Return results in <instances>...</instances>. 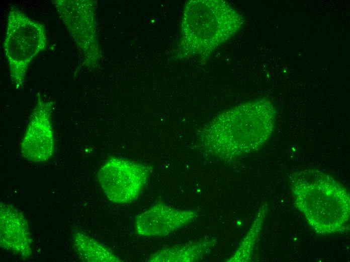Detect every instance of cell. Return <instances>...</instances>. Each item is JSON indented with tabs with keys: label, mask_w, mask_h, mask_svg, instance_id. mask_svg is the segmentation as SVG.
<instances>
[{
	"label": "cell",
	"mask_w": 350,
	"mask_h": 262,
	"mask_svg": "<svg viewBox=\"0 0 350 262\" xmlns=\"http://www.w3.org/2000/svg\"><path fill=\"white\" fill-rule=\"evenodd\" d=\"M267 211V205H263L259 210L248 233L242 239L235 253L228 261H247L250 258L262 229Z\"/></svg>",
	"instance_id": "12"
},
{
	"label": "cell",
	"mask_w": 350,
	"mask_h": 262,
	"mask_svg": "<svg viewBox=\"0 0 350 262\" xmlns=\"http://www.w3.org/2000/svg\"><path fill=\"white\" fill-rule=\"evenodd\" d=\"M72 242L79 258L84 261H122L109 248L80 231H75L73 233Z\"/></svg>",
	"instance_id": "11"
},
{
	"label": "cell",
	"mask_w": 350,
	"mask_h": 262,
	"mask_svg": "<svg viewBox=\"0 0 350 262\" xmlns=\"http://www.w3.org/2000/svg\"><path fill=\"white\" fill-rule=\"evenodd\" d=\"M152 171V167L147 164L112 157L101 167L97 178L110 201L125 204L138 198Z\"/></svg>",
	"instance_id": "6"
},
{
	"label": "cell",
	"mask_w": 350,
	"mask_h": 262,
	"mask_svg": "<svg viewBox=\"0 0 350 262\" xmlns=\"http://www.w3.org/2000/svg\"><path fill=\"white\" fill-rule=\"evenodd\" d=\"M0 245L23 258L32 254V239L27 221L14 206L0 204Z\"/></svg>",
	"instance_id": "9"
},
{
	"label": "cell",
	"mask_w": 350,
	"mask_h": 262,
	"mask_svg": "<svg viewBox=\"0 0 350 262\" xmlns=\"http://www.w3.org/2000/svg\"><path fill=\"white\" fill-rule=\"evenodd\" d=\"M55 102L45 100L38 92L36 105L22 138L21 153L27 160L41 163L48 160L54 149L52 115Z\"/></svg>",
	"instance_id": "7"
},
{
	"label": "cell",
	"mask_w": 350,
	"mask_h": 262,
	"mask_svg": "<svg viewBox=\"0 0 350 262\" xmlns=\"http://www.w3.org/2000/svg\"><path fill=\"white\" fill-rule=\"evenodd\" d=\"M197 213L191 210L173 208L158 202L136 217V233L144 237H162L193 222Z\"/></svg>",
	"instance_id": "8"
},
{
	"label": "cell",
	"mask_w": 350,
	"mask_h": 262,
	"mask_svg": "<svg viewBox=\"0 0 350 262\" xmlns=\"http://www.w3.org/2000/svg\"><path fill=\"white\" fill-rule=\"evenodd\" d=\"M276 111L266 99L238 105L221 114L205 128V146L223 157H236L258 150L275 125Z\"/></svg>",
	"instance_id": "2"
},
{
	"label": "cell",
	"mask_w": 350,
	"mask_h": 262,
	"mask_svg": "<svg viewBox=\"0 0 350 262\" xmlns=\"http://www.w3.org/2000/svg\"><path fill=\"white\" fill-rule=\"evenodd\" d=\"M288 181L296 207L315 232L330 235L349 228V193L336 179L310 169L291 173Z\"/></svg>",
	"instance_id": "1"
},
{
	"label": "cell",
	"mask_w": 350,
	"mask_h": 262,
	"mask_svg": "<svg viewBox=\"0 0 350 262\" xmlns=\"http://www.w3.org/2000/svg\"><path fill=\"white\" fill-rule=\"evenodd\" d=\"M60 20L82 56L83 65L96 67L100 57L95 3L92 1H52Z\"/></svg>",
	"instance_id": "5"
},
{
	"label": "cell",
	"mask_w": 350,
	"mask_h": 262,
	"mask_svg": "<svg viewBox=\"0 0 350 262\" xmlns=\"http://www.w3.org/2000/svg\"><path fill=\"white\" fill-rule=\"evenodd\" d=\"M240 13L223 1L190 2L183 25L184 48L189 55L206 56L241 28Z\"/></svg>",
	"instance_id": "3"
},
{
	"label": "cell",
	"mask_w": 350,
	"mask_h": 262,
	"mask_svg": "<svg viewBox=\"0 0 350 262\" xmlns=\"http://www.w3.org/2000/svg\"><path fill=\"white\" fill-rule=\"evenodd\" d=\"M47 45L45 26L18 8L11 7L8 16L4 49L11 83L15 90L24 86L29 65Z\"/></svg>",
	"instance_id": "4"
},
{
	"label": "cell",
	"mask_w": 350,
	"mask_h": 262,
	"mask_svg": "<svg viewBox=\"0 0 350 262\" xmlns=\"http://www.w3.org/2000/svg\"><path fill=\"white\" fill-rule=\"evenodd\" d=\"M216 240L204 238L182 245L164 248L150 256V262H193L200 259L214 247Z\"/></svg>",
	"instance_id": "10"
}]
</instances>
